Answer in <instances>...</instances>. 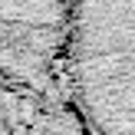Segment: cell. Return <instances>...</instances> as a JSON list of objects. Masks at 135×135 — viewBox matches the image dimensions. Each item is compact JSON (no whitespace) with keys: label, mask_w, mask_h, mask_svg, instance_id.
I'll return each mask as SVG.
<instances>
[{"label":"cell","mask_w":135,"mask_h":135,"mask_svg":"<svg viewBox=\"0 0 135 135\" xmlns=\"http://www.w3.org/2000/svg\"><path fill=\"white\" fill-rule=\"evenodd\" d=\"M59 79L86 135H135V0H69Z\"/></svg>","instance_id":"cell-1"},{"label":"cell","mask_w":135,"mask_h":135,"mask_svg":"<svg viewBox=\"0 0 135 135\" xmlns=\"http://www.w3.org/2000/svg\"><path fill=\"white\" fill-rule=\"evenodd\" d=\"M69 0H0V76L63 99L59 56Z\"/></svg>","instance_id":"cell-2"},{"label":"cell","mask_w":135,"mask_h":135,"mask_svg":"<svg viewBox=\"0 0 135 135\" xmlns=\"http://www.w3.org/2000/svg\"><path fill=\"white\" fill-rule=\"evenodd\" d=\"M17 135H86V129L73 115L66 99H50L40 92L20 89Z\"/></svg>","instance_id":"cell-3"},{"label":"cell","mask_w":135,"mask_h":135,"mask_svg":"<svg viewBox=\"0 0 135 135\" xmlns=\"http://www.w3.org/2000/svg\"><path fill=\"white\" fill-rule=\"evenodd\" d=\"M23 86L0 76V135H17V102Z\"/></svg>","instance_id":"cell-4"}]
</instances>
